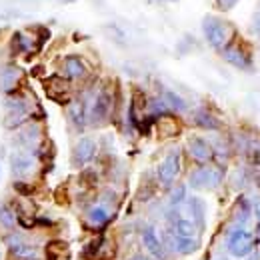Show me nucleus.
I'll use <instances>...</instances> for the list:
<instances>
[{
    "instance_id": "1",
    "label": "nucleus",
    "mask_w": 260,
    "mask_h": 260,
    "mask_svg": "<svg viewBox=\"0 0 260 260\" xmlns=\"http://www.w3.org/2000/svg\"><path fill=\"white\" fill-rule=\"evenodd\" d=\"M226 248L232 256L246 258L248 254L254 252V236H252V232H248L246 228L234 226L226 238Z\"/></svg>"
},
{
    "instance_id": "2",
    "label": "nucleus",
    "mask_w": 260,
    "mask_h": 260,
    "mask_svg": "<svg viewBox=\"0 0 260 260\" xmlns=\"http://www.w3.org/2000/svg\"><path fill=\"white\" fill-rule=\"evenodd\" d=\"M202 32L206 36L208 44L216 50H222L228 44V38H230V28L224 20L216 18V16H206L204 22H202Z\"/></svg>"
},
{
    "instance_id": "3",
    "label": "nucleus",
    "mask_w": 260,
    "mask_h": 260,
    "mask_svg": "<svg viewBox=\"0 0 260 260\" xmlns=\"http://www.w3.org/2000/svg\"><path fill=\"white\" fill-rule=\"evenodd\" d=\"M110 110H112V92L108 88H102V90H98V94L94 96L90 112H88L90 124H102L110 116Z\"/></svg>"
},
{
    "instance_id": "4",
    "label": "nucleus",
    "mask_w": 260,
    "mask_h": 260,
    "mask_svg": "<svg viewBox=\"0 0 260 260\" xmlns=\"http://www.w3.org/2000/svg\"><path fill=\"white\" fill-rule=\"evenodd\" d=\"M180 170H182L180 152H178V150H172L170 154H166V158H164L162 162H160V166H158V180H160V184L166 186V188L172 186L174 180L178 178Z\"/></svg>"
},
{
    "instance_id": "5",
    "label": "nucleus",
    "mask_w": 260,
    "mask_h": 260,
    "mask_svg": "<svg viewBox=\"0 0 260 260\" xmlns=\"http://www.w3.org/2000/svg\"><path fill=\"white\" fill-rule=\"evenodd\" d=\"M222 182V170L220 168H196L190 172L188 184L192 188H216Z\"/></svg>"
},
{
    "instance_id": "6",
    "label": "nucleus",
    "mask_w": 260,
    "mask_h": 260,
    "mask_svg": "<svg viewBox=\"0 0 260 260\" xmlns=\"http://www.w3.org/2000/svg\"><path fill=\"white\" fill-rule=\"evenodd\" d=\"M220 52H222V58L226 60L228 64L236 66L238 70H250V68H252V58H250V54H248L242 46H238V44H226Z\"/></svg>"
},
{
    "instance_id": "7",
    "label": "nucleus",
    "mask_w": 260,
    "mask_h": 260,
    "mask_svg": "<svg viewBox=\"0 0 260 260\" xmlns=\"http://www.w3.org/2000/svg\"><path fill=\"white\" fill-rule=\"evenodd\" d=\"M94 154H96V142H94V138L84 136L74 146L72 162H74V166H84V164H88L94 158Z\"/></svg>"
},
{
    "instance_id": "8",
    "label": "nucleus",
    "mask_w": 260,
    "mask_h": 260,
    "mask_svg": "<svg viewBox=\"0 0 260 260\" xmlns=\"http://www.w3.org/2000/svg\"><path fill=\"white\" fill-rule=\"evenodd\" d=\"M186 148H188L190 156L194 158L196 162H208V160H212V156H214L212 146H210L204 138H200V136H192V138H188Z\"/></svg>"
},
{
    "instance_id": "9",
    "label": "nucleus",
    "mask_w": 260,
    "mask_h": 260,
    "mask_svg": "<svg viewBox=\"0 0 260 260\" xmlns=\"http://www.w3.org/2000/svg\"><path fill=\"white\" fill-rule=\"evenodd\" d=\"M34 164H36L34 156L30 152H26V150L14 152V154L10 156V166H12V172H14L16 176H28L34 170Z\"/></svg>"
},
{
    "instance_id": "10",
    "label": "nucleus",
    "mask_w": 260,
    "mask_h": 260,
    "mask_svg": "<svg viewBox=\"0 0 260 260\" xmlns=\"http://www.w3.org/2000/svg\"><path fill=\"white\" fill-rule=\"evenodd\" d=\"M142 242H144L146 250H148L154 258H158V260L166 258L164 244L160 242V238H158V234H156L154 226H148V228H144V230H142Z\"/></svg>"
},
{
    "instance_id": "11",
    "label": "nucleus",
    "mask_w": 260,
    "mask_h": 260,
    "mask_svg": "<svg viewBox=\"0 0 260 260\" xmlns=\"http://www.w3.org/2000/svg\"><path fill=\"white\" fill-rule=\"evenodd\" d=\"M68 114H70L72 124H74L78 130H82L84 126H86V120H88L86 102H82V100H74V102H70V106H68Z\"/></svg>"
},
{
    "instance_id": "12",
    "label": "nucleus",
    "mask_w": 260,
    "mask_h": 260,
    "mask_svg": "<svg viewBox=\"0 0 260 260\" xmlns=\"http://www.w3.org/2000/svg\"><path fill=\"white\" fill-rule=\"evenodd\" d=\"M174 236L180 238H198V228L186 216H176L174 218Z\"/></svg>"
},
{
    "instance_id": "13",
    "label": "nucleus",
    "mask_w": 260,
    "mask_h": 260,
    "mask_svg": "<svg viewBox=\"0 0 260 260\" xmlns=\"http://www.w3.org/2000/svg\"><path fill=\"white\" fill-rule=\"evenodd\" d=\"M188 212H190V220L196 224L198 230H204L206 226V210H204V202L200 198H190L188 200Z\"/></svg>"
},
{
    "instance_id": "14",
    "label": "nucleus",
    "mask_w": 260,
    "mask_h": 260,
    "mask_svg": "<svg viewBox=\"0 0 260 260\" xmlns=\"http://www.w3.org/2000/svg\"><path fill=\"white\" fill-rule=\"evenodd\" d=\"M64 74L68 78L76 80V78H82L86 74V64L78 58V56H66L64 58Z\"/></svg>"
},
{
    "instance_id": "15",
    "label": "nucleus",
    "mask_w": 260,
    "mask_h": 260,
    "mask_svg": "<svg viewBox=\"0 0 260 260\" xmlns=\"http://www.w3.org/2000/svg\"><path fill=\"white\" fill-rule=\"evenodd\" d=\"M18 80H20V72L16 68H12V66H8V68H4L0 72V88L4 92H12L16 88V84H18Z\"/></svg>"
},
{
    "instance_id": "16",
    "label": "nucleus",
    "mask_w": 260,
    "mask_h": 260,
    "mask_svg": "<svg viewBox=\"0 0 260 260\" xmlns=\"http://www.w3.org/2000/svg\"><path fill=\"white\" fill-rule=\"evenodd\" d=\"M172 242H174V248L180 254H192V252H196L200 248V238H180V236H174Z\"/></svg>"
},
{
    "instance_id": "17",
    "label": "nucleus",
    "mask_w": 260,
    "mask_h": 260,
    "mask_svg": "<svg viewBox=\"0 0 260 260\" xmlns=\"http://www.w3.org/2000/svg\"><path fill=\"white\" fill-rule=\"evenodd\" d=\"M194 122L200 126V128H206V130H218L220 128L218 118H216V116H212L208 110H196Z\"/></svg>"
},
{
    "instance_id": "18",
    "label": "nucleus",
    "mask_w": 260,
    "mask_h": 260,
    "mask_svg": "<svg viewBox=\"0 0 260 260\" xmlns=\"http://www.w3.org/2000/svg\"><path fill=\"white\" fill-rule=\"evenodd\" d=\"M108 220H110V212L106 210V206L98 204V206H92V208L88 210V222H90L92 226H102V224H106Z\"/></svg>"
},
{
    "instance_id": "19",
    "label": "nucleus",
    "mask_w": 260,
    "mask_h": 260,
    "mask_svg": "<svg viewBox=\"0 0 260 260\" xmlns=\"http://www.w3.org/2000/svg\"><path fill=\"white\" fill-rule=\"evenodd\" d=\"M38 138H40V128H38L36 124H30V126L22 128L20 136H18V142H20L24 148H28V146H34V144L38 142Z\"/></svg>"
},
{
    "instance_id": "20",
    "label": "nucleus",
    "mask_w": 260,
    "mask_h": 260,
    "mask_svg": "<svg viewBox=\"0 0 260 260\" xmlns=\"http://www.w3.org/2000/svg\"><path fill=\"white\" fill-rule=\"evenodd\" d=\"M162 96H164V104L168 108H172L176 112H184L186 110V100L180 96V94H176L174 90H164Z\"/></svg>"
},
{
    "instance_id": "21",
    "label": "nucleus",
    "mask_w": 260,
    "mask_h": 260,
    "mask_svg": "<svg viewBox=\"0 0 260 260\" xmlns=\"http://www.w3.org/2000/svg\"><path fill=\"white\" fill-rule=\"evenodd\" d=\"M250 204L246 202V198H240L238 200V206H236V226L238 228H244L246 220L250 218Z\"/></svg>"
},
{
    "instance_id": "22",
    "label": "nucleus",
    "mask_w": 260,
    "mask_h": 260,
    "mask_svg": "<svg viewBox=\"0 0 260 260\" xmlns=\"http://www.w3.org/2000/svg\"><path fill=\"white\" fill-rule=\"evenodd\" d=\"M10 252H12V256H16V258H20V260L34 258V254H36V250H34L32 246H28V244H24V242H20V244H16L14 248H10Z\"/></svg>"
},
{
    "instance_id": "23",
    "label": "nucleus",
    "mask_w": 260,
    "mask_h": 260,
    "mask_svg": "<svg viewBox=\"0 0 260 260\" xmlns=\"http://www.w3.org/2000/svg\"><path fill=\"white\" fill-rule=\"evenodd\" d=\"M168 200H170V206H180L184 200H186V186L184 184H178V186H174L172 190H170V196H168Z\"/></svg>"
},
{
    "instance_id": "24",
    "label": "nucleus",
    "mask_w": 260,
    "mask_h": 260,
    "mask_svg": "<svg viewBox=\"0 0 260 260\" xmlns=\"http://www.w3.org/2000/svg\"><path fill=\"white\" fill-rule=\"evenodd\" d=\"M246 158L248 162L260 166V142L258 140H250L248 146H246Z\"/></svg>"
},
{
    "instance_id": "25",
    "label": "nucleus",
    "mask_w": 260,
    "mask_h": 260,
    "mask_svg": "<svg viewBox=\"0 0 260 260\" xmlns=\"http://www.w3.org/2000/svg\"><path fill=\"white\" fill-rule=\"evenodd\" d=\"M0 224L6 228H12L16 224V216L12 214V210L8 206H0Z\"/></svg>"
},
{
    "instance_id": "26",
    "label": "nucleus",
    "mask_w": 260,
    "mask_h": 260,
    "mask_svg": "<svg viewBox=\"0 0 260 260\" xmlns=\"http://www.w3.org/2000/svg\"><path fill=\"white\" fill-rule=\"evenodd\" d=\"M238 2H240V0H216L214 4H216V8H218L220 12H228V10H232Z\"/></svg>"
},
{
    "instance_id": "27",
    "label": "nucleus",
    "mask_w": 260,
    "mask_h": 260,
    "mask_svg": "<svg viewBox=\"0 0 260 260\" xmlns=\"http://www.w3.org/2000/svg\"><path fill=\"white\" fill-rule=\"evenodd\" d=\"M14 188H16L20 194H30V192H32V188H30L28 184H24V182H14Z\"/></svg>"
},
{
    "instance_id": "28",
    "label": "nucleus",
    "mask_w": 260,
    "mask_h": 260,
    "mask_svg": "<svg viewBox=\"0 0 260 260\" xmlns=\"http://www.w3.org/2000/svg\"><path fill=\"white\" fill-rule=\"evenodd\" d=\"M254 216H256V220L260 222V202L254 204Z\"/></svg>"
},
{
    "instance_id": "29",
    "label": "nucleus",
    "mask_w": 260,
    "mask_h": 260,
    "mask_svg": "<svg viewBox=\"0 0 260 260\" xmlns=\"http://www.w3.org/2000/svg\"><path fill=\"white\" fill-rule=\"evenodd\" d=\"M132 260H152L150 256H146V254H134Z\"/></svg>"
},
{
    "instance_id": "30",
    "label": "nucleus",
    "mask_w": 260,
    "mask_h": 260,
    "mask_svg": "<svg viewBox=\"0 0 260 260\" xmlns=\"http://www.w3.org/2000/svg\"><path fill=\"white\" fill-rule=\"evenodd\" d=\"M248 260H260V254L258 252H252V254H248Z\"/></svg>"
},
{
    "instance_id": "31",
    "label": "nucleus",
    "mask_w": 260,
    "mask_h": 260,
    "mask_svg": "<svg viewBox=\"0 0 260 260\" xmlns=\"http://www.w3.org/2000/svg\"><path fill=\"white\" fill-rule=\"evenodd\" d=\"M258 240H260V222H258Z\"/></svg>"
},
{
    "instance_id": "32",
    "label": "nucleus",
    "mask_w": 260,
    "mask_h": 260,
    "mask_svg": "<svg viewBox=\"0 0 260 260\" xmlns=\"http://www.w3.org/2000/svg\"><path fill=\"white\" fill-rule=\"evenodd\" d=\"M28 260H36V258H28Z\"/></svg>"
},
{
    "instance_id": "33",
    "label": "nucleus",
    "mask_w": 260,
    "mask_h": 260,
    "mask_svg": "<svg viewBox=\"0 0 260 260\" xmlns=\"http://www.w3.org/2000/svg\"><path fill=\"white\" fill-rule=\"evenodd\" d=\"M258 12H260V10H258Z\"/></svg>"
}]
</instances>
